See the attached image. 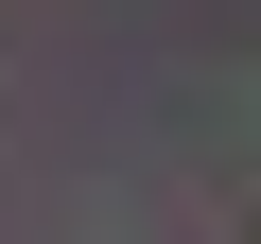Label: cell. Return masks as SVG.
<instances>
[]
</instances>
